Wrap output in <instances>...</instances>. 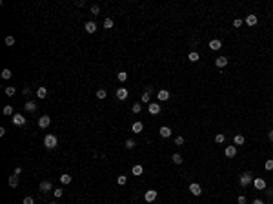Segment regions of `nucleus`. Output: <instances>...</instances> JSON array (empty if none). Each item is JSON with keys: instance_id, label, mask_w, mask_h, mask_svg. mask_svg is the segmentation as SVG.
Segmentation results:
<instances>
[{"instance_id": "aec40b11", "label": "nucleus", "mask_w": 273, "mask_h": 204, "mask_svg": "<svg viewBox=\"0 0 273 204\" xmlns=\"http://www.w3.org/2000/svg\"><path fill=\"white\" fill-rule=\"evenodd\" d=\"M71 180H73V177L69 173H62V175H60V182H62V184H69Z\"/></svg>"}, {"instance_id": "2f4dec72", "label": "nucleus", "mask_w": 273, "mask_h": 204, "mask_svg": "<svg viewBox=\"0 0 273 204\" xmlns=\"http://www.w3.org/2000/svg\"><path fill=\"white\" fill-rule=\"evenodd\" d=\"M104 28H106V29H111V28H113V18H106V20H104Z\"/></svg>"}, {"instance_id": "7ed1b4c3", "label": "nucleus", "mask_w": 273, "mask_h": 204, "mask_svg": "<svg viewBox=\"0 0 273 204\" xmlns=\"http://www.w3.org/2000/svg\"><path fill=\"white\" fill-rule=\"evenodd\" d=\"M51 189H53L51 180H42V182H40V186H38V192H42V193H49Z\"/></svg>"}, {"instance_id": "5701e85b", "label": "nucleus", "mask_w": 273, "mask_h": 204, "mask_svg": "<svg viewBox=\"0 0 273 204\" xmlns=\"http://www.w3.org/2000/svg\"><path fill=\"white\" fill-rule=\"evenodd\" d=\"M142 171H144V168H142V164H136V166H133V169H131V173L133 175H142Z\"/></svg>"}, {"instance_id": "f704fd0d", "label": "nucleus", "mask_w": 273, "mask_h": 204, "mask_svg": "<svg viewBox=\"0 0 273 204\" xmlns=\"http://www.w3.org/2000/svg\"><path fill=\"white\" fill-rule=\"evenodd\" d=\"M15 93H17L15 87H11V86H9V87H6V95H8V97H13Z\"/></svg>"}, {"instance_id": "f03ea898", "label": "nucleus", "mask_w": 273, "mask_h": 204, "mask_svg": "<svg viewBox=\"0 0 273 204\" xmlns=\"http://www.w3.org/2000/svg\"><path fill=\"white\" fill-rule=\"evenodd\" d=\"M238 182H240V186H249V184H253V175H251V171H244L240 177H238Z\"/></svg>"}, {"instance_id": "6e6552de", "label": "nucleus", "mask_w": 273, "mask_h": 204, "mask_svg": "<svg viewBox=\"0 0 273 204\" xmlns=\"http://www.w3.org/2000/svg\"><path fill=\"white\" fill-rule=\"evenodd\" d=\"M157 99H159L160 102L168 100V99H169V91H168V90H159V91H157Z\"/></svg>"}, {"instance_id": "a211bd4d", "label": "nucleus", "mask_w": 273, "mask_h": 204, "mask_svg": "<svg viewBox=\"0 0 273 204\" xmlns=\"http://www.w3.org/2000/svg\"><path fill=\"white\" fill-rule=\"evenodd\" d=\"M142 130H144V124H142V122H133V126H131L133 133H142Z\"/></svg>"}, {"instance_id": "20e7f679", "label": "nucleus", "mask_w": 273, "mask_h": 204, "mask_svg": "<svg viewBox=\"0 0 273 204\" xmlns=\"http://www.w3.org/2000/svg\"><path fill=\"white\" fill-rule=\"evenodd\" d=\"M11 120H13V124H15V126H24L26 124V117H24V115H20V113H15L11 117Z\"/></svg>"}, {"instance_id": "b1692460", "label": "nucleus", "mask_w": 273, "mask_h": 204, "mask_svg": "<svg viewBox=\"0 0 273 204\" xmlns=\"http://www.w3.org/2000/svg\"><path fill=\"white\" fill-rule=\"evenodd\" d=\"M199 58H200V55H199L197 51H191L189 55H188V60H189V62H197Z\"/></svg>"}, {"instance_id": "39448f33", "label": "nucleus", "mask_w": 273, "mask_h": 204, "mask_svg": "<svg viewBox=\"0 0 273 204\" xmlns=\"http://www.w3.org/2000/svg\"><path fill=\"white\" fill-rule=\"evenodd\" d=\"M148 111L151 113V115H159L160 113V104H159V102H149Z\"/></svg>"}, {"instance_id": "ddd939ff", "label": "nucleus", "mask_w": 273, "mask_h": 204, "mask_svg": "<svg viewBox=\"0 0 273 204\" xmlns=\"http://www.w3.org/2000/svg\"><path fill=\"white\" fill-rule=\"evenodd\" d=\"M159 133H160V137L168 139V137H171V128H168V126H162L160 130H159Z\"/></svg>"}, {"instance_id": "e433bc0d", "label": "nucleus", "mask_w": 273, "mask_h": 204, "mask_svg": "<svg viewBox=\"0 0 273 204\" xmlns=\"http://www.w3.org/2000/svg\"><path fill=\"white\" fill-rule=\"evenodd\" d=\"M149 99H151V93H148V91L142 93V102H148L149 104Z\"/></svg>"}, {"instance_id": "49530a36", "label": "nucleus", "mask_w": 273, "mask_h": 204, "mask_svg": "<svg viewBox=\"0 0 273 204\" xmlns=\"http://www.w3.org/2000/svg\"><path fill=\"white\" fill-rule=\"evenodd\" d=\"M237 201H238V204H246V197H244V195H240Z\"/></svg>"}, {"instance_id": "f3484780", "label": "nucleus", "mask_w": 273, "mask_h": 204, "mask_svg": "<svg viewBox=\"0 0 273 204\" xmlns=\"http://www.w3.org/2000/svg\"><path fill=\"white\" fill-rule=\"evenodd\" d=\"M24 108H26V111H29V113H33V111H37V104H35V102H31V100H27V102H24Z\"/></svg>"}, {"instance_id": "1a4fd4ad", "label": "nucleus", "mask_w": 273, "mask_h": 204, "mask_svg": "<svg viewBox=\"0 0 273 204\" xmlns=\"http://www.w3.org/2000/svg\"><path fill=\"white\" fill-rule=\"evenodd\" d=\"M224 153H226L228 159H233L235 155H237V146H228L226 149H224Z\"/></svg>"}, {"instance_id": "a18cd8bd", "label": "nucleus", "mask_w": 273, "mask_h": 204, "mask_svg": "<svg viewBox=\"0 0 273 204\" xmlns=\"http://www.w3.org/2000/svg\"><path fill=\"white\" fill-rule=\"evenodd\" d=\"M86 6V0H77V8H84Z\"/></svg>"}, {"instance_id": "8fccbe9b", "label": "nucleus", "mask_w": 273, "mask_h": 204, "mask_svg": "<svg viewBox=\"0 0 273 204\" xmlns=\"http://www.w3.org/2000/svg\"><path fill=\"white\" fill-rule=\"evenodd\" d=\"M268 139H270V140H271V142H273V130H271V131H270V133H268Z\"/></svg>"}, {"instance_id": "9d476101", "label": "nucleus", "mask_w": 273, "mask_h": 204, "mask_svg": "<svg viewBox=\"0 0 273 204\" xmlns=\"http://www.w3.org/2000/svg\"><path fill=\"white\" fill-rule=\"evenodd\" d=\"M189 192L193 193V195H197V197H199V195L202 193V188H200V184H197V182H193V184H189Z\"/></svg>"}, {"instance_id": "864d4df0", "label": "nucleus", "mask_w": 273, "mask_h": 204, "mask_svg": "<svg viewBox=\"0 0 273 204\" xmlns=\"http://www.w3.org/2000/svg\"><path fill=\"white\" fill-rule=\"evenodd\" d=\"M49 204H55V202H49Z\"/></svg>"}, {"instance_id": "a878e982", "label": "nucleus", "mask_w": 273, "mask_h": 204, "mask_svg": "<svg viewBox=\"0 0 273 204\" xmlns=\"http://www.w3.org/2000/svg\"><path fill=\"white\" fill-rule=\"evenodd\" d=\"M233 142H235V146H242L244 144V135H235Z\"/></svg>"}, {"instance_id": "423d86ee", "label": "nucleus", "mask_w": 273, "mask_h": 204, "mask_svg": "<svg viewBox=\"0 0 273 204\" xmlns=\"http://www.w3.org/2000/svg\"><path fill=\"white\" fill-rule=\"evenodd\" d=\"M157 199V189H148V192L144 193V201L146 202H153Z\"/></svg>"}, {"instance_id": "f8f14e48", "label": "nucleus", "mask_w": 273, "mask_h": 204, "mask_svg": "<svg viewBox=\"0 0 273 204\" xmlns=\"http://www.w3.org/2000/svg\"><path fill=\"white\" fill-rule=\"evenodd\" d=\"M228 57H218V58H215V66L217 67H224V66H228Z\"/></svg>"}, {"instance_id": "4c0bfd02", "label": "nucleus", "mask_w": 273, "mask_h": 204, "mask_svg": "<svg viewBox=\"0 0 273 204\" xmlns=\"http://www.w3.org/2000/svg\"><path fill=\"white\" fill-rule=\"evenodd\" d=\"M62 195H64V189L62 188H55V197H57V199H60Z\"/></svg>"}, {"instance_id": "a19ab883", "label": "nucleus", "mask_w": 273, "mask_h": 204, "mask_svg": "<svg viewBox=\"0 0 273 204\" xmlns=\"http://www.w3.org/2000/svg\"><path fill=\"white\" fill-rule=\"evenodd\" d=\"M22 204H35V199H33V197H24Z\"/></svg>"}, {"instance_id": "3c124183", "label": "nucleus", "mask_w": 273, "mask_h": 204, "mask_svg": "<svg viewBox=\"0 0 273 204\" xmlns=\"http://www.w3.org/2000/svg\"><path fill=\"white\" fill-rule=\"evenodd\" d=\"M253 204H264V202H262L261 199H255V201H253Z\"/></svg>"}, {"instance_id": "c756f323", "label": "nucleus", "mask_w": 273, "mask_h": 204, "mask_svg": "<svg viewBox=\"0 0 273 204\" xmlns=\"http://www.w3.org/2000/svg\"><path fill=\"white\" fill-rule=\"evenodd\" d=\"M11 75H13V73H11V69H8V67H6V69H2V78L8 80V78H11Z\"/></svg>"}, {"instance_id": "7c9ffc66", "label": "nucleus", "mask_w": 273, "mask_h": 204, "mask_svg": "<svg viewBox=\"0 0 273 204\" xmlns=\"http://www.w3.org/2000/svg\"><path fill=\"white\" fill-rule=\"evenodd\" d=\"M135 146H136V142H135L133 139H127V140H126V148H127V149H133Z\"/></svg>"}, {"instance_id": "bb28decb", "label": "nucleus", "mask_w": 273, "mask_h": 204, "mask_svg": "<svg viewBox=\"0 0 273 204\" xmlns=\"http://www.w3.org/2000/svg\"><path fill=\"white\" fill-rule=\"evenodd\" d=\"M131 111L133 113H140L142 111V104H140V102H135V104L131 106Z\"/></svg>"}, {"instance_id": "473e14b6", "label": "nucleus", "mask_w": 273, "mask_h": 204, "mask_svg": "<svg viewBox=\"0 0 273 204\" xmlns=\"http://www.w3.org/2000/svg\"><path fill=\"white\" fill-rule=\"evenodd\" d=\"M224 139H226V137H224L222 133H217V135H215V142H217V144H222Z\"/></svg>"}, {"instance_id": "4468645a", "label": "nucleus", "mask_w": 273, "mask_h": 204, "mask_svg": "<svg viewBox=\"0 0 273 204\" xmlns=\"http://www.w3.org/2000/svg\"><path fill=\"white\" fill-rule=\"evenodd\" d=\"M84 29H86V33H95V31H97V24L89 20V22L84 24Z\"/></svg>"}, {"instance_id": "72a5a7b5", "label": "nucleus", "mask_w": 273, "mask_h": 204, "mask_svg": "<svg viewBox=\"0 0 273 204\" xmlns=\"http://www.w3.org/2000/svg\"><path fill=\"white\" fill-rule=\"evenodd\" d=\"M4 115H15V110H13V106H6V108H4Z\"/></svg>"}, {"instance_id": "09e8293b", "label": "nucleus", "mask_w": 273, "mask_h": 204, "mask_svg": "<svg viewBox=\"0 0 273 204\" xmlns=\"http://www.w3.org/2000/svg\"><path fill=\"white\" fill-rule=\"evenodd\" d=\"M22 173V168H15V175H20Z\"/></svg>"}, {"instance_id": "9b49d317", "label": "nucleus", "mask_w": 273, "mask_h": 204, "mask_svg": "<svg viewBox=\"0 0 273 204\" xmlns=\"http://www.w3.org/2000/svg\"><path fill=\"white\" fill-rule=\"evenodd\" d=\"M117 99L118 100H126L127 99V87H118L117 90Z\"/></svg>"}, {"instance_id": "0eeeda50", "label": "nucleus", "mask_w": 273, "mask_h": 204, "mask_svg": "<svg viewBox=\"0 0 273 204\" xmlns=\"http://www.w3.org/2000/svg\"><path fill=\"white\" fill-rule=\"evenodd\" d=\"M49 124H51V119L47 117V115H42V117L38 119V128H42V130H44V128H47Z\"/></svg>"}, {"instance_id": "412c9836", "label": "nucleus", "mask_w": 273, "mask_h": 204, "mask_svg": "<svg viewBox=\"0 0 273 204\" xmlns=\"http://www.w3.org/2000/svg\"><path fill=\"white\" fill-rule=\"evenodd\" d=\"M37 97L42 100V99H46L47 97V87H38L37 90Z\"/></svg>"}, {"instance_id": "393cba45", "label": "nucleus", "mask_w": 273, "mask_h": 204, "mask_svg": "<svg viewBox=\"0 0 273 204\" xmlns=\"http://www.w3.org/2000/svg\"><path fill=\"white\" fill-rule=\"evenodd\" d=\"M171 160H173V164H182V155H179V153H173V157H171Z\"/></svg>"}, {"instance_id": "f257e3e1", "label": "nucleus", "mask_w": 273, "mask_h": 204, "mask_svg": "<svg viewBox=\"0 0 273 204\" xmlns=\"http://www.w3.org/2000/svg\"><path fill=\"white\" fill-rule=\"evenodd\" d=\"M57 144H58V139L55 137L53 133H47L46 137H44V146H46L47 149H55V148H57Z\"/></svg>"}, {"instance_id": "c03bdc74", "label": "nucleus", "mask_w": 273, "mask_h": 204, "mask_svg": "<svg viewBox=\"0 0 273 204\" xmlns=\"http://www.w3.org/2000/svg\"><path fill=\"white\" fill-rule=\"evenodd\" d=\"M240 26H242V20H240V18H237L235 22H233V28H240Z\"/></svg>"}, {"instance_id": "4be33fe9", "label": "nucleus", "mask_w": 273, "mask_h": 204, "mask_svg": "<svg viewBox=\"0 0 273 204\" xmlns=\"http://www.w3.org/2000/svg\"><path fill=\"white\" fill-rule=\"evenodd\" d=\"M8 182H9V186H11V188H17V186H18V175H11Z\"/></svg>"}, {"instance_id": "603ef678", "label": "nucleus", "mask_w": 273, "mask_h": 204, "mask_svg": "<svg viewBox=\"0 0 273 204\" xmlns=\"http://www.w3.org/2000/svg\"><path fill=\"white\" fill-rule=\"evenodd\" d=\"M266 193H268V197H273V192H271V189H266Z\"/></svg>"}, {"instance_id": "6ab92c4d", "label": "nucleus", "mask_w": 273, "mask_h": 204, "mask_svg": "<svg viewBox=\"0 0 273 204\" xmlns=\"http://www.w3.org/2000/svg\"><path fill=\"white\" fill-rule=\"evenodd\" d=\"M257 22H258V17L257 15H248V17H246V24H248V26H255Z\"/></svg>"}, {"instance_id": "c9c22d12", "label": "nucleus", "mask_w": 273, "mask_h": 204, "mask_svg": "<svg viewBox=\"0 0 273 204\" xmlns=\"http://www.w3.org/2000/svg\"><path fill=\"white\" fill-rule=\"evenodd\" d=\"M117 182H118V184H120V186H124V184H126V182H127V177H126V175H120V177H118V179H117Z\"/></svg>"}, {"instance_id": "c85d7f7f", "label": "nucleus", "mask_w": 273, "mask_h": 204, "mask_svg": "<svg viewBox=\"0 0 273 204\" xmlns=\"http://www.w3.org/2000/svg\"><path fill=\"white\" fill-rule=\"evenodd\" d=\"M106 97H107V91H106V90H98V91H97V99L104 100Z\"/></svg>"}, {"instance_id": "de8ad7c7", "label": "nucleus", "mask_w": 273, "mask_h": 204, "mask_svg": "<svg viewBox=\"0 0 273 204\" xmlns=\"http://www.w3.org/2000/svg\"><path fill=\"white\" fill-rule=\"evenodd\" d=\"M22 93H24V95H29V93H31V90H29V87H24Z\"/></svg>"}, {"instance_id": "dca6fc26", "label": "nucleus", "mask_w": 273, "mask_h": 204, "mask_svg": "<svg viewBox=\"0 0 273 204\" xmlns=\"http://www.w3.org/2000/svg\"><path fill=\"white\" fill-rule=\"evenodd\" d=\"M253 186L257 189H266V180L264 179H253Z\"/></svg>"}, {"instance_id": "cd10ccee", "label": "nucleus", "mask_w": 273, "mask_h": 204, "mask_svg": "<svg viewBox=\"0 0 273 204\" xmlns=\"http://www.w3.org/2000/svg\"><path fill=\"white\" fill-rule=\"evenodd\" d=\"M117 78L120 80V82H126V80H127V73H126V71H118Z\"/></svg>"}, {"instance_id": "58836bf2", "label": "nucleus", "mask_w": 273, "mask_h": 204, "mask_svg": "<svg viewBox=\"0 0 273 204\" xmlns=\"http://www.w3.org/2000/svg\"><path fill=\"white\" fill-rule=\"evenodd\" d=\"M264 168L268 169V171H271V169H273V159H270V160H266V164H264Z\"/></svg>"}, {"instance_id": "ea45409f", "label": "nucleus", "mask_w": 273, "mask_h": 204, "mask_svg": "<svg viewBox=\"0 0 273 204\" xmlns=\"http://www.w3.org/2000/svg\"><path fill=\"white\" fill-rule=\"evenodd\" d=\"M6 46H9V47L15 46V38H13V37H6Z\"/></svg>"}, {"instance_id": "37998d69", "label": "nucleus", "mask_w": 273, "mask_h": 204, "mask_svg": "<svg viewBox=\"0 0 273 204\" xmlns=\"http://www.w3.org/2000/svg\"><path fill=\"white\" fill-rule=\"evenodd\" d=\"M91 13H93V15H98V13H100V8H98V6H91Z\"/></svg>"}, {"instance_id": "79ce46f5", "label": "nucleus", "mask_w": 273, "mask_h": 204, "mask_svg": "<svg viewBox=\"0 0 273 204\" xmlns=\"http://www.w3.org/2000/svg\"><path fill=\"white\" fill-rule=\"evenodd\" d=\"M184 144V137H175V146H182Z\"/></svg>"}, {"instance_id": "2eb2a0df", "label": "nucleus", "mask_w": 273, "mask_h": 204, "mask_svg": "<svg viewBox=\"0 0 273 204\" xmlns=\"http://www.w3.org/2000/svg\"><path fill=\"white\" fill-rule=\"evenodd\" d=\"M220 47H222V42H220V40H218V38H213V40H211V42H209V49L217 51V49H220Z\"/></svg>"}]
</instances>
